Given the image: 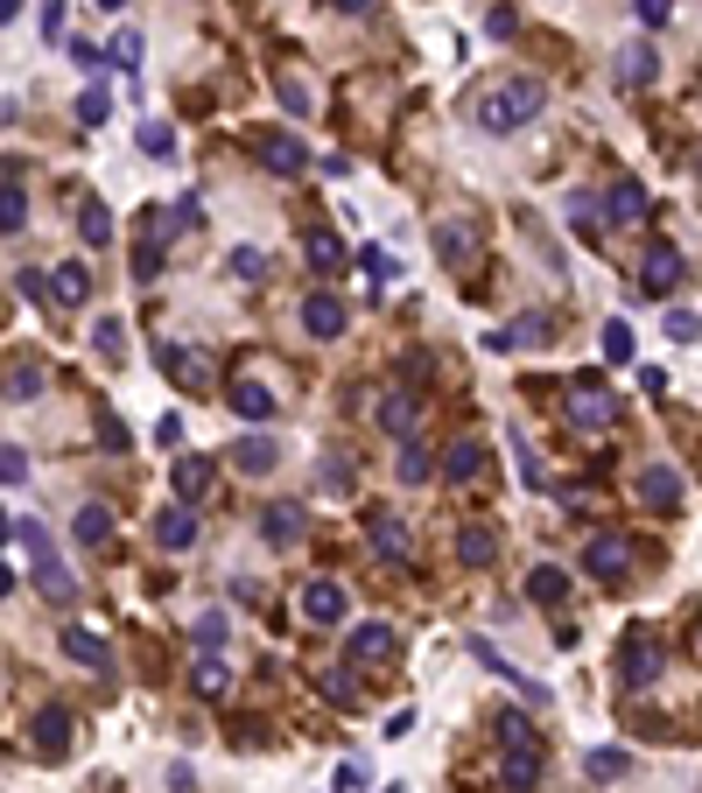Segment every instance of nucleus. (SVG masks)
I'll use <instances>...</instances> for the list:
<instances>
[{
    "label": "nucleus",
    "mask_w": 702,
    "mask_h": 793,
    "mask_svg": "<svg viewBox=\"0 0 702 793\" xmlns=\"http://www.w3.org/2000/svg\"><path fill=\"white\" fill-rule=\"evenodd\" d=\"M429 471H436V457H429L422 443H400V457H394V477H400V485H429Z\"/></svg>",
    "instance_id": "33"
},
{
    "label": "nucleus",
    "mask_w": 702,
    "mask_h": 793,
    "mask_svg": "<svg viewBox=\"0 0 702 793\" xmlns=\"http://www.w3.org/2000/svg\"><path fill=\"white\" fill-rule=\"evenodd\" d=\"M99 8H113V14H119V8H127V0H99Z\"/></svg>",
    "instance_id": "60"
},
{
    "label": "nucleus",
    "mask_w": 702,
    "mask_h": 793,
    "mask_svg": "<svg viewBox=\"0 0 702 793\" xmlns=\"http://www.w3.org/2000/svg\"><path fill=\"white\" fill-rule=\"evenodd\" d=\"M28 226V190H22V162H8V169H0V232H22Z\"/></svg>",
    "instance_id": "16"
},
{
    "label": "nucleus",
    "mask_w": 702,
    "mask_h": 793,
    "mask_svg": "<svg viewBox=\"0 0 702 793\" xmlns=\"http://www.w3.org/2000/svg\"><path fill=\"white\" fill-rule=\"evenodd\" d=\"M275 92H281V106H289V113H317V99H309V85L295 78V71H281V78H275Z\"/></svg>",
    "instance_id": "41"
},
{
    "label": "nucleus",
    "mask_w": 702,
    "mask_h": 793,
    "mask_svg": "<svg viewBox=\"0 0 702 793\" xmlns=\"http://www.w3.org/2000/svg\"><path fill=\"white\" fill-rule=\"evenodd\" d=\"M499 780H506V793H534V780H541V752H534V744H506Z\"/></svg>",
    "instance_id": "18"
},
{
    "label": "nucleus",
    "mask_w": 702,
    "mask_h": 793,
    "mask_svg": "<svg viewBox=\"0 0 702 793\" xmlns=\"http://www.w3.org/2000/svg\"><path fill=\"white\" fill-rule=\"evenodd\" d=\"M14 541H22V555H28V562L50 555V527H42V520H14Z\"/></svg>",
    "instance_id": "40"
},
{
    "label": "nucleus",
    "mask_w": 702,
    "mask_h": 793,
    "mask_svg": "<svg viewBox=\"0 0 702 793\" xmlns=\"http://www.w3.org/2000/svg\"><path fill=\"white\" fill-rule=\"evenodd\" d=\"M653 71H661V56H653L647 42H633V50H618V85H625V92H639V85H653Z\"/></svg>",
    "instance_id": "27"
},
{
    "label": "nucleus",
    "mask_w": 702,
    "mask_h": 793,
    "mask_svg": "<svg viewBox=\"0 0 702 793\" xmlns=\"http://www.w3.org/2000/svg\"><path fill=\"white\" fill-rule=\"evenodd\" d=\"M226 408L239 414V422H267V414H275V394H267L260 380H239L232 394H226Z\"/></svg>",
    "instance_id": "24"
},
{
    "label": "nucleus",
    "mask_w": 702,
    "mask_h": 793,
    "mask_svg": "<svg viewBox=\"0 0 702 793\" xmlns=\"http://www.w3.org/2000/svg\"><path fill=\"white\" fill-rule=\"evenodd\" d=\"M141 56H148V42H141V28H119V36H113V64H127V71H141Z\"/></svg>",
    "instance_id": "42"
},
{
    "label": "nucleus",
    "mask_w": 702,
    "mask_h": 793,
    "mask_svg": "<svg viewBox=\"0 0 702 793\" xmlns=\"http://www.w3.org/2000/svg\"><path fill=\"white\" fill-rule=\"evenodd\" d=\"M633 14H639L647 28H661V22H667V0H633Z\"/></svg>",
    "instance_id": "57"
},
{
    "label": "nucleus",
    "mask_w": 702,
    "mask_h": 793,
    "mask_svg": "<svg viewBox=\"0 0 702 793\" xmlns=\"http://www.w3.org/2000/svg\"><path fill=\"white\" fill-rule=\"evenodd\" d=\"M323 695H331L337 709H352V702H358V688H352V675H345V667H331V675H323Z\"/></svg>",
    "instance_id": "50"
},
{
    "label": "nucleus",
    "mask_w": 702,
    "mask_h": 793,
    "mask_svg": "<svg viewBox=\"0 0 702 793\" xmlns=\"http://www.w3.org/2000/svg\"><path fill=\"white\" fill-rule=\"evenodd\" d=\"M436 253L450 267H471L477 260V226H471V218H443V226H436Z\"/></svg>",
    "instance_id": "19"
},
{
    "label": "nucleus",
    "mask_w": 702,
    "mask_h": 793,
    "mask_svg": "<svg viewBox=\"0 0 702 793\" xmlns=\"http://www.w3.org/2000/svg\"><path fill=\"white\" fill-rule=\"evenodd\" d=\"M197 647H204V653L226 647V618H218V611H204V618H197Z\"/></svg>",
    "instance_id": "51"
},
{
    "label": "nucleus",
    "mask_w": 702,
    "mask_h": 793,
    "mask_svg": "<svg viewBox=\"0 0 702 793\" xmlns=\"http://www.w3.org/2000/svg\"><path fill=\"white\" fill-rule=\"evenodd\" d=\"M204 491H212V457H183V463H176V499L197 506Z\"/></svg>",
    "instance_id": "29"
},
{
    "label": "nucleus",
    "mask_w": 702,
    "mask_h": 793,
    "mask_svg": "<svg viewBox=\"0 0 702 793\" xmlns=\"http://www.w3.org/2000/svg\"><path fill=\"white\" fill-rule=\"evenodd\" d=\"M275 463H281V443H275V436H239V443H232V471L267 477Z\"/></svg>",
    "instance_id": "21"
},
{
    "label": "nucleus",
    "mask_w": 702,
    "mask_h": 793,
    "mask_svg": "<svg viewBox=\"0 0 702 793\" xmlns=\"http://www.w3.org/2000/svg\"><path fill=\"white\" fill-rule=\"evenodd\" d=\"M0 477H8V491L28 485V457H22V443H0Z\"/></svg>",
    "instance_id": "45"
},
{
    "label": "nucleus",
    "mask_w": 702,
    "mask_h": 793,
    "mask_svg": "<svg viewBox=\"0 0 702 793\" xmlns=\"http://www.w3.org/2000/svg\"><path fill=\"white\" fill-rule=\"evenodd\" d=\"M99 443H106V450H127V429H119L113 414H99Z\"/></svg>",
    "instance_id": "56"
},
{
    "label": "nucleus",
    "mask_w": 702,
    "mask_h": 793,
    "mask_svg": "<svg viewBox=\"0 0 702 793\" xmlns=\"http://www.w3.org/2000/svg\"><path fill=\"white\" fill-rule=\"evenodd\" d=\"M477 471H485V450H477L471 436H464V443H450V457H443V477H450V485H471Z\"/></svg>",
    "instance_id": "32"
},
{
    "label": "nucleus",
    "mask_w": 702,
    "mask_h": 793,
    "mask_svg": "<svg viewBox=\"0 0 702 793\" xmlns=\"http://www.w3.org/2000/svg\"><path fill=\"white\" fill-rule=\"evenodd\" d=\"M527 597L534 604H562V597H570V576H562L556 562H534L527 568Z\"/></svg>",
    "instance_id": "30"
},
{
    "label": "nucleus",
    "mask_w": 702,
    "mask_h": 793,
    "mask_svg": "<svg viewBox=\"0 0 702 793\" xmlns=\"http://www.w3.org/2000/svg\"><path fill=\"white\" fill-rule=\"evenodd\" d=\"M639 499H647L653 513H675V499H681V471H675V463H647V471H639Z\"/></svg>",
    "instance_id": "15"
},
{
    "label": "nucleus",
    "mask_w": 702,
    "mask_h": 793,
    "mask_svg": "<svg viewBox=\"0 0 702 793\" xmlns=\"http://www.w3.org/2000/svg\"><path fill=\"white\" fill-rule=\"evenodd\" d=\"M584 568L597 583H618L625 568H633V541H625V534H597V541L584 548Z\"/></svg>",
    "instance_id": "10"
},
{
    "label": "nucleus",
    "mask_w": 702,
    "mask_h": 793,
    "mask_svg": "<svg viewBox=\"0 0 702 793\" xmlns=\"http://www.w3.org/2000/svg\"><path fill=\"white\" fill-rule=\"evenodd\" d=\"M695 331H702L695 309H675V317H667V337H675V344H695Z\"/></svg>",
    "instance_id": "55"
},
{
    "label": "nucleus",
    "mask_w": 702,
    "mask_h": 793,
    "mask_svg": "<svg viewBox=\"0 0 702 793\" xmlns=\"http://www.w3.org/2000/svg\"><path fill=\"white\" fill-rule=\"evenodd\" d=\"M190 681H197V695H226V688H232V667L218 661V653H204V661H197V675H190Z\"/></svg>",
    "instance_id": "38"
},
{
    "label": "nucleus",
    "mask_w": 702,
    "mask_h": 793,
    "mask_svg": "<svg viewBox=\"0 0 702 793\" xmlns=\"http://www.w3.org/2000/svg\"><path fill=\"white\" fill-rule=\"evenodd\" d=\"M246 148H253V162H260L267 176H303L309 169V148L295 141V133H281V127H253Z\"/></svg>",
    "instance_id": "2"
},
{
    "label": "nucleus",
    "mask_w": 702,
    "mask_h": 793,
    "mask_svg": "<svg viewBox=\"0 0 702 793\" xmlns=\"http://www.w3.org/2000/svg\"><path fill=\"white\" fill-rule=\"evenodd\" d=\"M661 667H667L661 639H653V632H639V625H633V632L618 639V675H625V688H653V681H661Z\"/></svg>",
    "instance_id": "3"
},
{
    "label": "nucleus",
    "mask_w": 702,
    "mask_h": 793,
    "mask_svg": "<svg viewBox=\"0 0 702 793\" xmlns=\"http://www.w3.org/2000/svg\"><path fill=\"white\" fill-rule=\"evenodd\" d=\"M618 414H625V400L611 394L604 380H576V386H570V422H576V429H611Z\"/></svg>",
    "instance_id": "4"
},
{
    "label": "nucleus",
    "mask_w": 702,
    "mask_h": 793,
    "mask_svg": "<svg viewBox=\"0 0 702 793\" xmlns=\"http://www.w3.org/2000/svg\"><path fill=\"white\" fill-rule=\"evenodd\" d=\"M64 653H71V661H78V667H92V675H113V647H106V639H99V632H85V625H64Z\"/></svg>",
    "instance_id": "14"
},
{
    "label": "nucleus",
    "mask_w": 702,
    "mask_h": 793,
    "mask_svg": "<svg viewBox=\"0 0 702 793\" xmlns=\"http://www.w3.org/2000/svg\"><path fill=\"white\" fill-rule=\"evenodd\" d=\"M457 555H464V562H477V568H485L492 555H499V534H492V527H464V541H457Z\"/></svg>",
    "instance_id": "39"
},
{
    "label": "nucleus",
    "mask_w": 702,
    "mask_h": 793,
    "mask_svg": "<svg viewBox=\"0 0 702 793\" xmlns=\"http://www.w3.org/2000/svg\"><path fill=\"white\" fill-rule=\"evenodd\" d=\"M485 344H492V351H527V344H548V317H520V323H506V331H492Z\"/></svg>",
    "instance_id": "25"
},
{
    "label": "nucleus",
    "mask_w": 702,
    "mask_h": 793,
    "mask_svg": "<svg viewBox=\"0 0 702 793\" xmlns=\"http://www.w3.org/2000/svg\"><path fill=\"white\" fill-rule=\"evenodd\" d=\"M141 155H155V162H169V155H176V133L162 127V119H148V127H141Z\"/></svg>",
    "instance_id": "43"
},
{
    "label": "nucleus",
    "mask_w": 702,
    "mask_h": 793,
    "mask_svg": "<svg viewBox=\"0 0 702 793\" xmlns=\"http://www.w3.org/2000/svg\"><path fill=\"white\" fill-rule=\"evenodd\" d=\"M36 568V590L50 597V604H71V597H78V583H71V568L56 562V555H42V562H28Z\"/></svg>",
    "instance_id": "28"
},
{
    "label": "nucleus",
    "mask_w": 702,
    "mask_h": 793,
    "mask_svg": "<svg viewBox=\"0 0 702 793\" xmlns=\"http://www.w3.org/2000/svg\"><path fill=\"white\" fill-rule=\"evenodd\" d=\"M85 295H92V274H85V260H71V267H56V274H50V303H56V309H78Z\"/></svg>",
    "instance_id": "23"
},
{
    "label": "nucleus",
    "mask_w": 702,
    "mask_h": 793,
    "mask_svg": "<svg viewBox=\"0 0 702 793\" xmlns=\"http://www.w3.org/2000/svg\"><path fill=\"white\" fill-rule=\"evenodd\" d=\"M162 274V239H148V246H133V281H155Z\"/></svg>",
    "instance_id": "48"
},
{
    "label": "nucleus",
    "mask_w": 702,
    "mask_h": 793,
    "mask_svg": "<svg viewBox=\"0 0 702 793\" xmlns=\"http://www.w3.org/2000/svg\"><path fill=\"white\" fill-rule=\"evenodd\" d=\"M345 323H352V309L337 303L331 289H317V295H303V331L317 337V344H331V337H345Z\"/></svg>",
    "instance_id": "8"
},
{
    "label": "nucleus",
    "mask_w": 702,
    "mask_h": 793,
    "mask_svg": "<svg viewBox=\"0 0 702 793\" xmlns=\"http://www.w3.org/2000/svg\"><path fill=\"white\" fill-rule=\"evenodd\" d=\"M639 289H647V295H675V289H681V253H675V239H647V253H639Z\"/></svg>",
    "instance_id": "6"
},
{
    "label": "nucleus",
    "mask_w": 702,
    "mask_h": 793,
    "mask_svg": "<svg viewBox=\"0 0 702 793\" xmlns=\"http://www.w3.org/2000/svg\"><path fill=\"white\" fill-rule=\"evenodd\" d=\"M317 485H323V491H352V463H345V457H323Z\"/></svg>",
    "instance_id": "49"
},
{
    "label": "nucleus",
    "mask_w": 702,
    "mask_h": 793,
    "mask_svg": "<svg viewBox=\"0 0 702 793\" xmlns=\"http://www.w3.org/2000/svg\"><path fill=\"white\" fill-rule=\"evenodd\" d=\"M155 541L162 548H190L197 541V506H169V513L155 520Z\"/></svg>",
    "instance_id": "26"
},
{
    "label": "nucleus",
    "mask_w": 702,
    "mask_h": 793,
    "mask_svg": "<svg viewBox=\"0 0 702 793\" xmlns=\"http://www.w3.org/2000/svg\"><path fill=\"white\" fill-rule=\"evenodd\" d=\"M78 232H85V246H106V239H113V218H106V204H99V197L78 204Z\"/></svg>",
    "instance_id": "36"
},
{
    "label": "nucleus",
    "mask_w": 702,
    "mask_h": 793,
    "mask_svg": "<svg viewBox=\"0 0 702 793\" xmlns=\"http://www.w3.org/2000/svg\"><path fill=\"white\" fill-rule=\"evenodd\" d=\"M366 541H372V555H380V562H408V555H414V548H408V527H400L394 506L366 513Z\"/></svg>",
    "instance_id": "9"
},
{
    "label": "nucleus",
    "mask_w": 702,
    "mask_h": 793,
    "mask_svg": "<svg viewBox=\"0 0 702 793\" xmlns=\"http://www.w3.org/2000/svg\"><path fill=\"white\" fill-rule=\"evenodd\" d=\"M303 534H309V513H303V506H289V499H281V506H260V541H267V548H295Z\"/></svg>",
    "instance_id": "11"
},
{
    "label": "nucleus",
    "mask_w": 702,
    "mask_h": 793,
    "mask_svg": "<svg viewBox=\"0 0 702 793\" xmlns=\"http://www.w3.org/2000/svg\"><path fill=\"white\" fill-rule=\"evenodd\" d=\"M604 358H611V366H625V358H633V331H625L618 317L604 323Z\"/></svg>",
    "instance_id": "47"
},
{
    "label": "nucleus",
    "mask_w": 702,
    "mask_h": 793,
    "mask_svg": "<svg viewBox=\"0 0 702 793\" xmlns=\"http://www.w3.org/2000/svg\"><path fill=\"white\" fill-rule=\"evenodd\" d=\"M345 661H352V667H386V661H394V625H380V618L352 625V639H345Z\"/></svg>",
    "instance_id": "7"
},
{
    "label": "nucleus",
    "mask_w": 702,
    "mask_h": 793,
    "mask_svg": "<svg viewBox=\"0 0 702 793\" xmlns=\"http://www.w3.org/2000/svg\"><path fill=\"white\" fill-rule=\"evenodd\" d=\"M106 113H113V106H106V92L92 85V92L78 99V119H85V127H106Z\"/></svg>",
    "instance_id": "52"
},
{
    "label": "nucleus",
    "mask_w": 702,
    "mask_h": 793,
    "mask_svg": "<svg viewBox=\"0 0 702 793\" xmlns=\"http://www.w3.org/2000/svg\"><path fill=\"white\" fill-rule=\"evenodd\" d=\"M155 366L169 372V380L183 386V394H204V386L218 380V372H212V358H204V351H190V344H176V337H162V344H155Z\"/></svg>",
    "instance_id": "5"
},
{
    "label": "nucleus",
    "mask_w": 702,
    "mask_h": 793,
    "mask_svg": "<svg viewBox=\"0 0 702 793\" xmlns=\"http://www.w3.org/2000/svg\"><path fill=\"white\" fill-rule=\"evenodd\" d=\"M492 738H499V752L506 744H534V724L520 709H492Z\"/></svg>",
    "instance_id": "37"
},
{
    "label": "nucleus",
    "mask_w": 702,
    "mask_h": 793,
    "mask_svg": "<svg viewBox=\"0 0 702 793\" xmlns=\"http://www.w3.org/2000/svg\"><path fill=\"white\" fill-rule=\"evenodd\" d=\"M604 218H611V226H639V218H647V183H633V176H625V183H611Z\"/></svg>",
    "instance_id": "22"
},
{
    "label": "nucleus",
    "mask_w": 702,
    "mask_h": 793,
    "mask_svg": "<svg viewBox=\"0 0 702 793\" xmlns=\"http://www.w3.org/2000/svg\"><path fill=\"white\" fill-rule=\"evenodd\" d=\"M541 106H548V85L527 78V71H506V78L471 92V127L477 133H520V127L541 119Z\"/></svg>",
    "instance_id": "1"
},
{
    "label": "nucleus",
    "mask_w": 702,
    "mask_h": 793,
    "mask_svg": "<svg viewBox=\"0 0 702 793\" xmlns=\"http://www.w3.org/2000/svg\"><path fill=\"white\" fill-rule=\"evenodd\" d=\"M584 772H590V780H625V772H633V758H625L618 744H597V752H584Z\"/></svg>",
    "instance_id": "34"
},
{
    "label": "nucleus",
    "mask_w": 702,
    "mask_h": 793,
    "mask_svg": "<svg viewBox=\"0 0 702 793\" xmlns=\"http://www.w3.org/2000/svg\"><path fill=\"white\" fill-rule=\"evenodd\" d=\"M99 358H127V331H119V317H99Z\"/></svg>",
    "instance_id": "46"
},
{
    "label": "nucleus",
    "mask_w": 702,
    "mask_h": 793,
    "mask_svg": "<svg viewBox=\"0 0 702 793\" xmlns=\"http://www.w3.org/2000/svg\"><path fill=\"white\" fill-rule=\"evenodd\" d=\"M471 653H477V667H492V675H506V681H513V688H520V695H527V702H534V709H548V688H541V681H534V675H520V667H513V661H506V653H499V647H492V639H471Z\"/></svg>",
    "instance_id": "12"
},
{
    "label": "nucleus",
    "mask_w": 702,
    "mask_h": 793,
    "mask_svg": "<svg viewBox=\"0 0 702 793\" xmlns=\"http://www.w3.org/2000/svg\"><path fill=\"white\" fill-rule=\"evenodd\" d=\"M386 793H394V786H386Z\"/></svg>",
    "instance_id": "61"
},
{
    "label": "nucleus",
    "mask_w": 702,
    "mask_h": 793,
    "mask_svg": "<svg viewBox=\"0 0 702 793\" xmlns=\"http://www.w3.org/2000/svg\"><path fill=\"white\" fill-rule=\"evenodd\" d=\"M303 260L317 267V274H337V260H345V246H337L331 232H309V239H303Z\"/></svg>",
    "instance_id": "35"
},
{
    "label": "nucleus",
    "mask_w": 702,
    "mask_h": 793,
    "mask_svg": "<svg viewBox=\"0 0 702 793\" xmlns=\"http://www.w3.org/2000/svg\"><path fill=\"white\" fill-rule=\"evenodd\" d=\"M232 274H239V281H260V274H267V260H260L253 246H239V253H232Z\"/></svg>",
    "instance_id": "54"
},
{
    "label": "nucleus",
    "mask_w": 702,
    "mask_h": 793,
    "mask_svg": "<svg viewBox=\"0 0 702 793\" xmlns=\"http://www.w3.org/2000/svg\"><path fill=\"white\" fill-rule=\"evenodd\" d=\"M303 618H309V625H337V618H345V590H337L331 576L303 583Z\"/></svg>",
    "instance_id": "17"
},
{
    "label": "nucleus",
    "mask_w": 702,
    "mask_h": 793,
    "mask_svg": "<svg viewBox=\"0 0 702 793\" xmlns=\"http://www.w3.org/2000/svg\"><path fill=\"white\" fill-rule=\"evenodd\" d=\"M36 394H42V372H36V366H14V372H8V400L22 408V400H36Z\"/></svg>",
    "instance_id": "44"
},
{
    "label": "nucleus",
    "mask_w": 702,
    "mask_h": 793,
    "mask_svg": "<svg viewBox=\"0 0 702 793\" xmlns=\"http://www.w3.org/2000/svg\"><path fill=\"white\" fill-rule=\"evenodd\" d=\"M380 429H386V436H400V443H414V429H422V400H414L408 386H394V394L380 400Z\"/></svg>",
    "instance_id": "13"
},
{
    "label": "nucleus",
    "mask_w": 702,
    "mask_h": 793,
    "mask_svg": "<svg viewBox=\"0 0 702 793\" xmlns=\"http://www.w3.org/2000/svg\"><path fill=\"white\" fill-rule=\"evenodd\" d=\"M331 8H337V14H366L372 0H331Z\"/></svg>",
    "instance_id": "59"
},
{
    "label": "nucleus",
    "mask_w": 702,
    "mask_h": 793,
    "mask_svg": "<svg viewBox=\"0 0 702 793\" xmlns=\"http://www.w3.org/2000/svg\"><path fill=\"white\" fill-rule=\"evenodd\" d=\"M42 36H64V0H42Z\"/></svg>",
    "instance_id": "58"
},
{
    "label": "nucleus",
    "mask_w": 702,
    "mask_h": 793,
    "mask_svg": "<svg viewBox=\"0 0 702 793\" xmlns=\"http://www.w3.org/2000/svg\"><path fill=\"white\" fill-rule=\"evenodd\" d=\"M71 64H78V71H99V64H113V56L99 50V42H85V36H78V42H71Z\"/></svg>",
    "instance_id": "53"
},
{
    "label": "nucleus",
    "mask_w": 702,
    "mask_h": 793,
    "mask_svg": "<svg viewBox=\"0 0 702 793\" xmlns=\"http://www.w3.org/2000/svg\"><path fill=\"white\" fill-rule=\"evenodd\" d=\"M71 534H78V548H106L113 541V513H106V506H78Z\"/></svg>",
    "instance_id": "31"
},
{
    "label": "nucleus",
    "mask_w": 702,
    "mask_h": 793,
    "mask_svg": "<svg viewBox=\"0 0 702 793\" xmlns=\"http://www.w3.org/2000/svg\"><path fill=\"white\" fill-rule=\"evenodd\" d=\"M28 730H36V752L42 758H64L71 752V709H36V716H28Z\"/></svg>",
    "instance_id": "20"
}]
</instances>
